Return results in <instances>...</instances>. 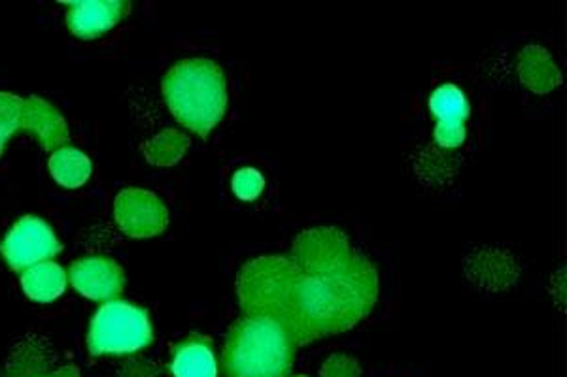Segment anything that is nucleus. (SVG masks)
<instances>
[{"instance_id": "1", "label": "nucleus", "mask_w": 567, "mask_h": 377, "mask_svg": "<svg viewBox=\"0 0 567 377\" xmlns=\"http://www.w3.org/2000/svg\"><path fill=\"white\" fill-rule=\"evenodd\" d=\"M377 299L379 272L368 256L354 251L342 266L326 274L301 272L286 333L296 346L347 333L373 312Z\"/></svg>"}, {"instance_id": "2", "label": "nucleus", "mask_w": 567, "mask_h": 377, "mask_svg": "<svg viewBox=\"0 0 567 377\" xmlns=\"http://www.w3.org/2000/svg\"><path fill=\"white\" fill-rule=\"evenodd\" d=\"M163 95L176 119L199 136H207L226 114V77L208 59L176 63L163 77Z\"/></svg>"}, {"instance_id": "3", "label": "nucleus", "mask_w": 567, "mask_h": 377, "mask_svg": "<svg viewBox=\"0 0 567 377\" xmlns=\"http://www.w3.org/2000/svg\"><path fill=\"white\" fill-rule=\"evenodd\" d=\"M296 347L277 323L243 317L227 333L221 368L227 377H288Z\"/></svg>"}, {"instance_id": "4", "label": "nucleus", "mask_w": 567, "mask_h": 377, "mask_svg": "<svg viewBox=\"0 0 567 377\" xmlns=\"http://www.w3.org/2000/svg\"><path fill=\"white\" fill-rule=\"evenodd\" d=\"M299 275L301 270L290 256L265 255L246 262L237 280L245 314L251 320L272 321L286 331L290 325L291 296Z\"/></svg>"}, {"instance_id": "5", "label": "nucleus", "mask_w": 567, "mask_h": 377, "mask_svg": "<svg viewBox=\"0 0 567 377\" xmlns=\"http://www.w3.org/2000/svg\"><path fill=\"white\" fill-rule=\"evenodd\" d=\"M154 339L148 312L131 302H104L91 321V355H127L148 347Z\"/></svg>"}, {"instance_id": "6", "label": "nucleus", "mask_w": 567, "mask_h": 377, "mask_svg": "<svg viewBox=\"0 0 567 377\" xmlns=\"http://www.w3.org/2000/svg\"><path fill=\"white\" fill-rule=\"evenodd\" d=\"M59 251L61 242L52 227L34 216L21 218L0 243V253L8 266L21 274L40 262L52 261Z\"/></svg>"}, {"instance_id": "7", "label": "nucleus", "mask_w": 567, "mask_h": 377, "mask_svg": "<svg viewBox=\"0 0 567 377\" xmlns=\"http://www.w3.org/2000/svg\"><path fill=\"white\" fill-rule=\"evenodd\" d=\"M354 250L344 232L336 227L310 229L296 238L291 248V261L303 274H326L349 261Z\"/></svg>"}, {"instance_id": "8", "label": "nucleus", "mask_w": 567, "mask_h": 377, "mask_svg": "<svg viewBox=\"0 0 567 377\" xmlns=\"http://www.w3.org/2000/svg\"><path fill=\"white\" fill-rule=\"evenodd\" d=\"M114 213L120 229L131 238L157 237L167 229V206L146 189H123L117 195Z\"/></svg>"}, {"instance_id": "9", "label": "nucleus", "mask_w": 567, "mask_h": 377, "mask_svg": "<svg viewBox=\"0 0 567 377\" xmlns=\"http://www.w3.org/2000/svg\"><path fill=\"white\" fill-rule=\"evenodd\" d=\"M71 282L85 299L109 302L122 293L125 275L122 266L109 256H84L72 264Z\"/></svg>"}, {"instance_id": "10", "label": "nucleus", "mask_w": 567, "mask_h": 377, "mask_svg": "<svg viewBox=\"0 0 567 377\" xmlns=\"http://www.w3.org/2000/svg\"><path fill=\"white\" fill-rule=\"evenodd\" d=\"M66 23L72 34L80 39L91 40L103 36L106 32L116 27L120 21L130 12V2L120 0H87V2H72L66 4Z\"/></svg>"}, {"instance_id": "11", "label": "nucleus", "mask_w": 567, "mask_h": 377, "mask_svg": "<svg viewBox=\"0 0 567 377\" xmlns=\"http://www.w3.org/2000/svg\"><path fill=\"white\" fill-rule=\"evenodd\" d=\"M21 128L31 130L45 151H58L59 147H65L71 138L65 117L59 114L55 106L45 103L40 96L23 98Z\"/></svg>"}, {"instance_id": "12", "label": "nucleus", "mask_w": 567, "mask_h": 377, "mask_svg": "<svg viewBox=\"0 0 567 377\" xmlns=\"http://www.w3.org/2000/svg\"><path fill=\"white\" fill-rule=\"evenodd\" d=\"M171 371L175 377H218V363L210 339L192 334L173 349Z\"/></svg>"}, {"instance_id": "13", "label": "nucleus", "mask_w": 567, "mask_h": 377, "mask_svg": "<svg viewBox=\"0 0 567 377\" xmlns=\"http://www.w3.org/2000/svg\"><path fill=\"white\" fill-rule=\"evenodd\" d=\"M518 76L534 93H550L560 85L558 66L542 45H528L518 55Z\"/></svg>"}, {"instance_id": "14", "label": "nucleus", "mask_w": 567, "mask_h": 377, "mask_svg": "<svg viewBox=\"0 0 567 377\" xmlns=\"http://www.w3.org/2000/svg\"><path fill=\"white\" fill-rule=\"evenodd\" d=\"M21 287L34 302H53L65 293L66 272L58 262H40L21 274Z\"/></svg>"}, {"instance_id": "15", "label": "nucleus", "mask_w": 567, "mask_h": 377, "mask_svg": "<svg viewBox=\"0 0 567 377\" xmlns=\"http://www.w3.org/2000/svg\"><path fill=\"white\" fill-rule=\"evenodd\" d=\"M50 172L61 186L76 189L90 179L93 165L90 157L76 147H59L50 157Z\"/></svg>"}, {"instance_id": "16", "label": "nucleus", "mask_w": 567, "mask_h": 377, "mask_svg": "<svg viewBox=\"0 0 567 377\" xmlns=\"http://www.w3.org/2000/svg\"><path fill=\"white\" fill-rule=\"evenodd\" d=\"M189 146H192L189 136L176 128H167L144 146V155L155 167H173L186 155Z\"/></svg>"}, {"instance_id": "17", "label": "nucleus", "mask_w": 567, "mask_h": 377, "mask_svg": "<svg viewBox=\"0 0 567 377\" xmlns=\"http://www.w3.org/2000/svg\"><path fill=\"white\" fill-rule=\"evenodd\" d=\"M430 108L437 123H465L470 117V101L456 85H441L433 91Z\"/></svg>"}, {"instance_id": "18", "label": "nucleus", "mask_w": 567, "mask_h": 377, "mask_svg": "<svg viewBox=\"0 0 567 377\" xmlns=\"http://www.w3.org/2000/svg\"><path fill=\"white\" fill-rule=\"evenodd\" d=\"M48 347L39 346L34 342H29L27 346L21 347L16 353L10 368H8V377H34L45 374L48 370Z\"/></svg>"}, {"instance_id": "19", "label": "nucleus", "mask_w": 567, "mask_h": 377, "mask_svg": "<svg viewBox=\"0 0 567 377\" xmlns=\"http://www.w3.org/2000/svg\"><path fill=\"white\" fill-rule=\"evenodd\" d=\"M23 98L0 91V155L4 154L8 140L21 128Z\"/></svg>"}, {"instance_id": "20", "label": "nucleus", "mask_w": 567, "mask_h": 377, "mask_svg": "<svg viewBox=\"0 0 567 377\" xmlns=\"http://www.w3.org/2000/svg\"><path fill=\"white\" fill-rule=\"evenodd\" d=\"M265 179L254 168H243L233 178V191L243 200H256L264 191Z\"/></svg>"}, {"instance_id": "21", "label": "nucleus", "mask_w": 567, "mask_h": 377, "mask_svg": "<svg viewBox=\"0 0 567 377\" xmlns=\"http://www.w3.org/2000/svg\"><path fill=\"white\" fill-rule=\"evenodd\" d=\"M361 368L355 358L349 355H333L323 363L320 377H360Z\"/></svg>"}, {"instance_id": "22", "label": "nucleus", "mask_w": 567, "mask_h": 377, "mask_svg": "<svg viewBox=\"0 0 567 377\" xmlns=\"http://www.w3.org/2000/svg\"><path fill=\"white\" fill-rule=\"evenodd\" d=\"M435 140L443 147H458L465 140V123H437Z\"/></svg>"}, {"instance_id": "23", "label": "nucleus", "mask_w": 567, "mask_h": 377, "mask_svg": "<svg viewBox=\"0 0 567 377\" xmlns=\"http://www.w3.org/2000/svg\"><path fill=\"white\" fill-rule=\"evenodd\" d=\"M127 377H162L155 374V366L146 365L144 360H131L130 374Z\"/></svg>"}, {"instance_id": "24", "label": "nucleus", "mask_w": 567, "mask_h": 377, "mask_svg": "<svg viewBox=\"0 0 567 377\" xmlns=\"http://www.w3.org/2000/svg\"><path fill=\"white\" fill-rule=\"evenodd\" d=\"M34 377H80V371H78L74 366H65V368H61V370L45 371V374H40V376Z\"/></svg>"}, {"instance_id": "25", "label": "nucleus", "mask_w": 567, "mask_h": 377, "mask_svg": "<svg viewBox=\"0 0 567 377\" xmlns=\"http://www.w3.org/2000/svg\"><path fill=\"white\" fill-rule=\"evenodd\" d=\"M296 377H309V376H296Z\"/></svg>"}]
</instances>
